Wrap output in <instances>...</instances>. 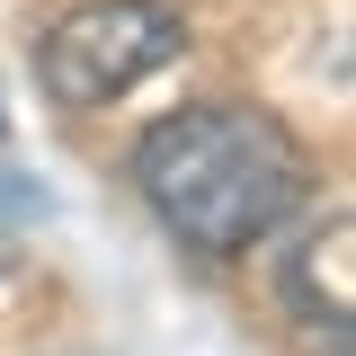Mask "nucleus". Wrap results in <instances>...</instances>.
I'll use <instances>...</instances> for the list:
<instances>
[{"label": "nucleus", "mask_w": 356, "mask_h": 356, "mask_svg": "<svg viewBox=\"0 0 356 356\" xmlns=\"http://www.w3.org/2000/svg\"><path fill=\"white\" fill-rule=\"evenodd\" d=\"M125 170L143 187L152 222L178 250H205V259L259 250L312 196V152L294 143L285 116H267L250 98H196L161 125H143Z\"/></svg>", "instance_id": "f257e3e1"}, {"label": "nucleus", "mask_w": 356, "mask_h": 356, "mask_svg": "<svg viewBox=\"0 0 356 356\" xmlns=\"http://www.w3.org/2000/svg\"><path fill=\"white\" fill-rule=\"evenodd\" d=\"M187 27H178L170 0H81V9H63L36 44V81L54 107H116L125 89H143L161 63H170Z\"/></svg>", "instance_id": "f03ea898"}, {"label": "nucleus", "mask_w": 356, "mask_h": 356, "mask_svg": "<svg viewBox=\"0 0 356 356\" xmlns=\"http://www.w3.org/2000/svg\"><path fill=\"white\" fill-rule=\"evenodd\" d=\"M348 241H356V214L330 205V214L285 250V303L303 312V321H321V330H348V312H356V294H348Z\"/></svg>", "instance_id": "7ed1b4c3"}, {"label": "nucleus", "mask_w": 356, "mask_h": 356, "mask_svg": "<svg viewBox=\"0 0 356 356\" xmlns=\"http://www.w3.org/2000/svg\"><path fill=\"white\" fill-rule=\"evenodd\" d=\"M0 259H9V250H0Z\"/></svg>", "instance_id": "20e7f679"}]
</instances>
